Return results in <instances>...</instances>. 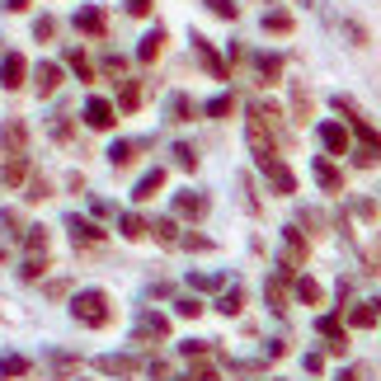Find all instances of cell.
Listing matches in <instances>:
<instances>
[{
	"mask_svg": "<svg viewBox=\"0 0 381 381\" xmlns=\"http://www.w3.org/2000/svg\"><path fill=\"white\" fill-rule=\"evenodd\" d=\"M71 316L80 320V325H95V330H104L113 320L109 311V292H99V287H90V292H76V306H71Z\"/></svg>",
	"mask_w": 381,
	"mask_h": 381,
	"instance_id": "6da1fadb",
	"label": "cell"
},
{
	"mask_svg": "<svg viewBox=\"0 0 381 381\" xmlns=\"http://www.w3.org/2000/svg\"><path fill=\"white\" fill-rule=\"evenodd\" d=\"M48 240H52L48 226H33V231H29V259H24V269H19L29 283H33V278H43V269H48Z\"/></svg>",
	"mask_w": 381,
	"mask_h": 381,
	"instance_id": "7a4b0ae2",
	"label": "cell"
},
{
	"mask_svg": "<svg viewBox=\"0 0 381 381\" xmlns=\"http://www.w3.org/2000/svg\"><path fill=\"white\" fill-rule=\"evenodd\" d=\"M24 175H29L24 151H0V184H5V189H19V184H24Z\"/></svg>",
	"mask_w": 381,
	"mask_h": 381,
	"instance_id": "3957f363",
	"label": "cell"
},
{
	"mask_svg": "<svg viewBox=\"0 0 381 381\" xmlns=\"http://www.w3.org/2000/svg\"><path fill=\"white\" fill-rule=\"evenodd\" d=\"M24 76H29V62H24L19 52H5V57H0V85H5V90H19Z\"/></svg>",
	"mask_w": 381,
	"mask_h": 381,
	"instance_id": "277c9868",
	"label": "cell"
},
{
	"mask_svg": "<svg viewBox=\"0 0 381 381\" xmlns=\"http://www.w3.org/2000/svg\"><path fill=\"white\" fill-rule=\"evenodd\" d=\"M113 123H118V113H113L109 99H90V104H85V127H95V132H109Z\"/></svg>",
	"mask_w": 381,
	"mask_h": 381,
	"instance_id": "5b68a950",
	"label": "cell"
},
{
	"mask_svg": "<svg viewBox=\"0 0 381 381\" xmlns=\"http://www.w3.org/2000/svg\"><path fill=\"white\" fill-rule=\"evenodd\" d=\"M259 165H264V175L273 179V189H278V193H297V179H292L287 165H278L273 156H259Z\"/></svg>",
	"mask_w": 381,
	"mask_h": 381,
	"instance_id": "8992f818",
	"label": "cell"
},
{
	"mask_svg": "<svg viewBox=\"0 0 381 381\" xmlns=\"http://www.w3.org/2000/svg\"><path fill=\"white\" fill-rule=\"evenodd\" d=\"M62 80H66V76H62V66H57V62H43L38 71H33V90H38V95H52Z\"/></svg>",
	"mask_w": 381,
	"mask_h": 381,
	"instance_id": "52a82bcc",
	"label": "cell"
},
{
	"mask_svg": "<svg viewBox=\"0 0 381 381\" xmlns=\"http://www.w3.org/2000/svg\"><path fill=\"white\" fill-rule=\"evenodd\" d=\"M66 231H71L76 245H95V240H104V231H99L95 222H85V217H66Z\"/></svg>",
	"mask_w": 381,
	"mask_h": 381,
	"instance_id": "ba28073f",
	"label": "cell"
},
{
	"mask_svg": "<svg viewBox=\"0 0 381 381\" xmlns=\"http://www.w3.org/2000/svg\"><path fill=\"white\" fill-rule=\"evenodd\" d=\"M99 372H109V377H132L137 372V363L132 358H123V353H109V358H95Z\"/></svg>",
	"mask_w": 381,
	"mask_h": 381,
	"instance_id": "9c48e42d",
	"label": "cell"
},
{
	"mask_svg": "<svg viewBox=\"0 0 381 381\" xmlns=\"http://www.w3.org/2000/svg\"><path fill=\"white\" fill-rule=\"evenodd\" d=\"M320 142L330 146L334 156H344V151H349V132H344L339 123H320Z\"/></svg>",
	"mask_w": 381,
	"mask_h": 381,
	"instance_id": "30bf717a",
	"label": "cell"
},
{
	"mask_svg": "<svg viewBox=\"0 0 381 381\" xmlns=\"http://www.w3.org/2000/svg\"><path fill=\"white\" fill-rule=\"evenodd\" d=\"M165 43H170V38H165V29H151V33L142 38V48H137V62H156Z\"/></svg>",
	"mask_w": 381,
	"mask_h": 381,
	"instance_id": "8fae6325",
	"label": "cell"
},
{
	"mask_svg": "<svg viewBox=\"0 0 381 381\" xmlns=\"http://www.w3.org/2000/svg\"><path fill=\"white\" fill-rule=\"evenodd\" d=\"M175 212H179V217H203L207 198H203V193H175Z\"/></svg>",
	"mask_w": 381,
	"mask_h": 381,
	"instance_id": "7c38bea8",
	"label": "cell"
},
{
	"mask_svg": "<svg viewBox=\"0 0 381 381\" xmlns=\"http://www.w3.org/2000/svg\"><path fill=\"white\" fill-rule=\"evenodd\" d=\"M170 334V320L165 316H142L137 320V339H165Z\"/></svg>",
	"mask_w": 381,
	"mask_h": 381,
	"instance_id": "4fadbf2b",
	"label": "cell"
},
{
	"mask_svg": "<svg viewBox=\"0 0 381 381\" xmlns=\"http://www.w3.org/2000/svg\"><path fill=\"white\" fill-rule=\"evenodd\" d=\"M160 189H165V170H151V175H142V184H137V193H132V198H137V203H146V198H156Z\"/></svg>",
	"mask_w": 381,
	"mask_h": 381,
	"instance_id": "5bb4252c",
	"label": "cell"
},
{
	"mask_svg": "<svg viewBox=\"0 0 381 381\" xmlns=\"http://www.w3.org/2000/svg\"><path fill=\"white\" fill-rule=\"evenodd\" d=\"M198 57H203V66H207V71H212L217 80H226V62L217 57V52H212V43H207V38H198Z\"/></svg>",
	"mask_w": 381,
	"mask_h": 381,
	"instance_id": "9a60e30c",
	"label": "cell"
},
{
	"mask_svg": "<svg viewBox=\"0 0 381 381\" xmlns=\"http://www.w3.org/2000/svg\"><path fill=\"white\" fill-rule=\"evenodd\" d=\"M316 179H320V189H325V193H339V184H344L330 160H316Z\"/></svg>",
	"mask_w": 381,
	"mask_h": 381,
	"instance_id": "2e32d148",
	"label": "cell"
},
{
	"mask_svg": "<svg viewBox=\"0 0 381 381\" xmlns=\"http://www.w3.org/2000/svg\"><path fill=\"white\" fill-rule=\"evenodd\" d=\"M137 151H142V142H113V151H109V160L123 170V165H132L137 160Z\"/></svg>",
	"mask_w": 381,
	"mask_h": 381,
	"instance_id": "e0dca14e",
	"label": "cell"
},
{
	"mask_svg": "<svg viewBox=\"0 0 381 381\" xmlns=\"http://www.w3.org/2000/svg\"><path fill=\"white\" fill-rule=\"evenodd\" d=\"M76 29L80 33H104V15H99L95 5H90V10H76Z\"/></svg>",
	"mask_w": 381,
	"mask_h": 381,
	"instance_id": "ac0fdd59",
	"label": "cell"
},
{
	"mask_svg": "<svg viewBox=\"0 0 381 381\" xmlns=\"http://www.w3.org/2000/svg\"><path fill=\"white\" fill-rule=\"evenodd\" d=\"M66 62H71V71H76L80 80H95V62H90V57H85L80 48H71V52H66Z\"/></svg>",
	"mask_w": 381,
	"mask_h": 381,
	"instance_id": "d6986e66",
	"label": "cell"
},
{
	"mask_svg": "<svg viewBox=\"0 0 381 381\" xmlns=\"http://www.w3.org/2000/svg\"><path fill=\"white\" fill-rule=\"evenodd\" d=\"M0 137H5V151H24V123H19V118L0 127Z\"/></svg>",
	"mask_w": 381,
	"mask_h": 381,
	"instance_id": "ffe728a7",
	"label": "cell"
},
{
	"mask_svg": "<svg viewBox=\"0 0 381 381\" xmlns=\"http://www.w3.org/2000/svg\"><path fill=\"white\" fill-rule=\"evenodd\" d=\"M297 297H302L306 306H320V302H325V292H320L316 278H302V283H297Z\"/></svg>",
	"mask_w": 381,
	"mask_h": 381,
	"instance_id": "44dd1931",
	"label": "cell"
},
{
	"mask_svg": "<svg viewBox=\"0 0 381 381\" xmlns=\"http://www.w3.org/2000/svg\"><path fill=\"white\" fill-rule=\"evenodd\" d=\"M24 372H29V363H24L19 353H5V358H0V377H24Z\"/></svg>",
	"mask_w": 381,
	"mask_h": 381,
	"instance_id": "7402d4cb",
	"label": "cell"
},
{
	"mask_svg": "<svg viewBox=\"0 0 381 381\" xmlns=\"http://www.w3.org/2000/svg\"><path fill=\"white\" fill-rule=\"evenodd\" d=\"M0 226H5V236H24V217H19L15 207H5V212H0Z\"/></svg>",
	"mask_w": 381,
	"mask_h": 381,
	"instance_id": "603a6c76",
	"label": "cell"
},
{
	"mask_svg": "<svg viewBox=\"0 0 381 381\" xmlns=\"http://www.w3.org/2000/svg\"><path fill=\"white\" fill-rule=\"evenodd\" d=\"M118 104H123V109L132 113L137 104H142V85H137V80H127V85H123V95H118Z\"/></svg>",
	"mask_w": 381,
	"mask_h": 381,
	"instance_id": "cb8c5ba5",
	"label": "cell"
},
{
	"mask_svg": "<svg viewBox=\"0 0 381 381\" xmlns=\"http://www.w3.org/2000/svg\"><path fill=\"white\" fill-rule=\"evenodd\" d=\"M118 231H123L127 240H142V236H146V222H142V217H123V222H118Z\"/></svg>",
	"mask_w": 381,
	"mask_h": 381,
	"instance_id": "d4e9b609",
	"label": "cell"
},
{
	"mask_svg": "<svg viewBox=\"0 0 381 381\" xmlns=\"http://www.w3.org/2000/svg\"><path fill=\"white\" fill-rule=\"evenodd\" d=\"M264 29H269V33H287V29H292V15L273 10V15H264Z\"/></svg>",
	"mask_w": 381,
	"mask_h": 381,
	"instance_id": "484cf974",
	"label": "cell"
},
{
	"mask_svg": "<svg viewBox=\"0 0 381 381\" xmlns=\"http://www.w3.org/2000/svg\"><path fill=\"white\" fill-rule=\"evenodd\" d=\"M33 38H38V43H48V38H57V19H52V15H43L38 24H33Z\"/></svg>",
	"mask_w": 381,
	"mask_h": 381,
	"instance_id": "4316f807",
	"label": "cell"
},
{
	"mask_svg": "<svg viewBox=\"0 0 381 381\" xmlns=\"http://www.w3.org/2000/svg\"><path fill=\"white\" fill-rule=\"evenodd\" d=\"M231 109H236V99H231V95H217L212 104H207V113H212V118H226Z\"/></svg>",
	"mask_w": 381,
	"mask_h": 381,
	"instance_id": "83f0119b",
	"label": "cell"
},
{
	"mask_svg": "<svg viewBox=\"0 0 381 381\" xmlns=\"http://www.w3.org/2000/svg\"><path fill=\"white\" fill-rule=\"evenodd\" d=\"M175 156H179V170H198V151L193 146H175Z\"/></svg>",
	"mask_w": 381,
	"mask_h": 381,
	"instance_id": "f1b7e54d",
	"label": "cell"
},
{
	"mask_svg": "<svg viewBox=\"0 0 381 381\" xmlns=\"http://www.w3.org/2000/svg\"><path fill=\"white\" fill-rule=\"evenodd\" d=\"M353 325H358V330H363V325H372V320H377V302H372V306H358V311H353Z\"/></svg>",
	"mask_w": 381,
	"mask_h": 381,
	"instance_id": "f546056e",
	"label": "cell"
},
{
	"mask_svg": "<svg viewBox=\"0 0 381 381\" xmlns=\"http://www.w3.org/2000/svg\"><path fill=\"white\" fill-rule=\"evenodd\" d=\"M278 71H283L278 57H259V76H264V80H278Z\"/></svg>",
	"mask_w": 381,
	"mask_h": 381,
	"instance_id": "4dcf8cb0",
	"label": "cell"
},
{
	"mask_svg": "<svg viewBox=\"0 0 381 381\" xmlns=\"http://www.w3.org/2000/svg\"><path fill=\"white\" fill-rule=\"evenodd\" d=\"M240 306H245V292H226V297H222V311H226V316H240Z\"/></svg>",
	"mask_w": 381,
	"mask_h": 381,
	"instance_id": "1f68e13d",
	"label": "cell"
},
{
	"mask_svg": "<svg viewBox=\"0 0 381 381\" xmlns=\"http://www.w3.org/2000/svg\"><path fill=\"white\" fill-rule=\"evenodd\" d=\"M203 5L212 15H222V19H236V5H231V0H203Z\"/></svg>",
	"mask_w": 381,
	"mask_h": 381,
	"instance_id": "d6a6232c",
	"label": "cell"
},
{
	"mask_svg": "<svg viewBox=\"0 0 381 381\" xmlns=\"http://www.w3.org/2000/svg\"><path fill=\"white\" fill-rule=\"evenodd\" d=\"M170 113H175V123H184V118H189V99H184V95H170Z\"/></svg>",
	"mask_w": 381,
	"mask_h": 381,
	"instance_id": "836d02e7",
	"label": "cell"
},
{
	"mask_svg": "<svg viewBox=\"0 0 381 381\" xmlns=\"http://www.w3.org/2000/svg\"><path fill=\"white\" fill-rule=\"evenodd\" d=\"M127 15H132V19H146V15H151V0H127Z\"/></svg>",
	"mask_w": 381,
	"mask_h": 381,
	"instance_id": "e575fe53",
	"label": "cell"
},
{
	"mask_svg": "<svg viewBox=\"0 0 381 381\" xmlns=\"http://www.w3.org/2000/svg\"><path fill=\"white\" fill-rule=\"evenodd\" d=\"M179 316H203V302H193V297H184V302H179Z\"/></svg>",
	"mask_w": 381,
	"mask_h": 381,
	"instance_id": "d590c367",
	"label": "cell"
},
{
	"mask_svg": "<svg viewBox=\"0 0 381 381\" xmlns=\"http://www.w3.org/2000/svg\"><path fill=\"white\" fill-rule=\"evenodd\" d=\"M29 198H33V203H38V198H48V179H43V175L29 184Z\"/></svg>",
	"mask_w": 381,
	"mask_h": 381,
	"instance_id": "8d00e7d4",
	"label": "cell"
},
{
	"mask_svg": "<svg viewBox=\"0 0 381 381\" xmlns=\"http://www.w3.org/2000/svg\"><path fill=\"white\" fill-rule=\"evenodd\" d=\"M193 287H207V292H212V287H222V278H212V273H193Z\"/></svg>",
	"mask_w": 381,
	"mask_h": 381,
	"instance_id": "74e56055",
	"label": "cell"
},
{
	"mask_svg": "<svg viewBox=\"0 0 381 381\" xmlns=\"http://www.w3.org/2000/svg\"><path fill=\"white\" fill-rule=\"evenodd\" d=\"M175 231H179L175 222H156V236H160V240H175Z\"/></svg>",
	"mask_w": 381,
	"mask_h": 381,
	"instance_id": "f35d334b",
	"label": "cell"
},
{
	"mask_svg": "<svg viewBox=\"0 0 381 381\" xmlns=\"http://www.w3.org/2000/svg\"><path fill=\"white\" fill-rule=\"evenodd\" d=\"M5 5H10V10H29V0H5Z\"/></svg>",
	"mask_w": 381,
	"mask_h": 381,
	"instance_id": "ab89813d",
	"label": "cell"
}]
</instances>
